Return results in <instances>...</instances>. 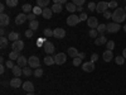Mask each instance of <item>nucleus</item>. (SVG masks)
Here are the masks:
<instances>
[{"mask_svg":"<svg viewBox=\"0 0 126 95\" xmlns=\"http://www.w3.org/2000/svg\"><path fill=\"white\" fill-rule=\"evenodd\" d=\"M115 62H116L117 65H124L125 63V57L124 56H116L115 57Z\"/></svg>","mask_w":126,"mask_h":95,"instance_id":"2f4dec72","label":"nucleus"},{"mask_svg":"<svg viewBox=\"0 0 126 95\" xmlns=\"http://www.w3.org/2000/svg\"><path fill=\"white\" fill-rule=\"evenodd\" d=\"M9 85L12 86L13 89H18V88H20V86H23V82H22V80H20L19 77H14V79L10 80Z\"/></svg>","mask_w":126,"mask_h":95,"instance_id":"f8f14e48","label":"nucleus"},{"mask_svg":"<svg viewBox=\"0 0 126 95\" xmlns=\"http://www.w3.org/2000/svg\"><path fill=\"white\" fill-rule=\"evenodd\" d=\"M102 58L103 61H106V62H110L112 58H113V53H112V51L107 49V51H105L103 53H102Z\"/></svg>","mask_w":126,"mask_h":95,"instance_id":"dca6fc26","label":"nucleus"},{"mask_svg":"<svg viewBox=\"0 0 126 95\" xmlns=\"http://www.w3.org/2000/svg\"><path fill=\"white\" fill-rule=\"evenodd\" d=\"M103 17L106 18V19H110V18H112V13H110L109 10H106V12L103 13Z\"/></svg>","mask_w":126,"mask_h":95,"instance_id":"09e8293b","label":"nucleus"},{"mask_svg":"<svg viewBox=\"0 0 126 95\" xmlns=\"http://www.w3.org/2000/svg\"><path fill=\"white\" fill-rule=\"evenodd\" d=\"M77 10H78V12H82L83 8H82V6H77Z\"/></svg>","mask_w":126,"mask_h":95,"instance_id":"13d9d810","label":"nucleus"},{"mask_svg":"<svg viewBox=\"0 0 126 95\" xmlns=\"http://www.w3.org/2000/svg\"><path fill=\"white\" fill-rule=\"evenodd\" d=\"M10 23V18L8 14L3 13V14H0V24H1V27H5Z\"/></svg>","mask_w":126,"mask_h":95,"instance_id":"4468645a","label":"nucleus"},{"mask_svg":"<svg viewBox=\"0 0 126 95\" xmlns=\"http://www.w3.org/2000/svg\"><path fill=\"white\" fill-rule=\"evenodd\" d=\"M34 76H35V77H42V76H43V69H40V67L35 69V71H34Z\"/></svg>","mask_w":126,"mask_h":95,"instance_id":"72a5a7b5","label":"nucleus"},{"mask_svg":"<svg viewBox=\"0 0 126 95\" xmlns=\"http://www.w3.org/2000/svg\"><path fill=\"white\" fill-rule=\"evenodd\" d=\"M12 71H13V75H14L15 77H20V75H23V69L20 67V66H18V65H15V66L12 69Z\"/></svg>","mask_w":126,"mask_h":95,"instance_id":"f3484780","label":"nucleus"},{"mask_svg":"<svg viewBox=\"0 0 126 95\" xmlns=\"http://www.w3.org/2000/svg\"><path fill=\"white\" fill-rule=\"evenodd\" d=\"M33 34H34V30H32L30 28L25 30V37L27 38H32V37H33Z\"/></svg>","mask_w":126,"mask_h":95,"instance_id":"a19ab883","label":"nucleus"},{"mask_svg":"<svg viewBox=\"0 0 126 95\" xmlns=\"http://www.w3.org/2000/svg\"><path fill=\"white\" fill-rule=\"evenodd\" d=\"M25 95H34V93H27Z\"/></svg>","mask_w":126,"mask_h":95,"instance_id":"bf43d9fd","label":"nucleus"},{"mask_svg":"<svg viewBox=\"0 0 126 95\" xmlns=\"http://www.w3.org/2000/svg\"><path fill=\"white\" fill-rule=\"evenodd\" d=\"M120 28H121L120 24L119 23H115V22L107 24V32H109V33H117Z\"/></svg>","mask_w":126,"mask_h":95,"instance_id":"1a4fd4ad","label":"nucleus"},{"mask_svg":"<svg viewBox=\"0 0 126 95\" xmlns=\"http://www.w3.org/2000/svg\"><path fill=\"white\" fill-rule=\"evenodd\" d=\"M81 63H82V58H79V57L73 58V66H79Z\"/></svg>","mask_w":126,"mask_h":95,"instance_id":"58836bf2","label":"nucleus"},{"mask_svg":"<svg viewBox=\"0 0 126 95\" xmlns=\"http://www.w3.org/2000/svg\"><path fill=\"white\" fill-rule=\"evenodd\" d=\"M79 22H81V19H79V17L76 15V14H71V15L67 18V24H68L69 27H75V25H77Z\"/></svg>","mask_w":126,"mask_h":95,"instance_id":"7ed1b4c3","label":"nucleus"},{"mask_svg":"<svg viewBox=\"0 0 126 95\" xmlns=\"http://www.w3.org/2000/svg\"><path fill=\"white\" fill-rule=\"evenodd\" d=\"M8 41H9V38H5L4 36H1V38H0V46H1V49L6 48V46H8Z\"/></svg>","mask_w":126,"mask_h":95,"instance_id":"c756f323","label":"nucleus"},{"mask_svg":"<svg viewBox=\"0 0 126 95\" xmlns=\"http://www.w3.org/2000/svg\"><path fill=\"white\" fill-rule=\"evenodd\" d=\"M54 61H56L57 65H63V63H66V61H67L66 53H63V52H61V53H57V55L54 56Z\"/></svg>","mask_w":126,"mask_h":95,"instance_id":"39448f33","label":"nucleus"},{"mask_svg":"<svg viewBox=\"0 0 126 95\" xmlns=\"http://www.w3.org/2000/svg\"><path fill=\"white\" fill-rule=\"evenodd\" d=\"M96 29H97L98 33L103 34L105 32H107V24H103V23H101V24H98V27H97Z\"/></svg>","mask_w":126,"mask_h":95,"instance_id":"393cba45","label":"nucleus"},{"mask_svg":"<svg viewBox=\"0 0 126 95\" xmlns=\"http://www.w3.org/2000/svg\"><path fill=\"white\" fill-rule=\"evenodd\" d=\"M44 63L47 66H52V65H54L56 63V61H54V57H52V56H47V57H44Z\"/></svg>","mask_w":126,"mask_h":95,"instance_id":"5701e85b","label":"nucleus"},{"mask_svg":"<svg viewBox=\"0 0 126 95\" xmlns=\"http://www.w3.org/2000/svg\"><path fill=\"white\" fill-rule=\"evenodd\" d=\"M53 37L57 38V39L64 38V37H66V30L63 29V28H56V29L53 30Z\"/></svg>","mask_w":126,"mask_h":95,"instance_id":"423d86ee","label":"nucleus"},{"mask_svg":"<svg viewBox=\"0 0 126 95\" xmlns=\"http://www.w3.org/2000/svg\"><path fill=\"white\" fill-rule=\"evenodd\" d=\"M27 63H28V60H27V57H24V56H19V58L16 60V65L20 66V67H25Z\"/></svg>","mask_w":126,"mask_h":95,"instance_id":"aec40b11","label":"nucleus"},{"mask_svg":"<svg viewBox=\"0 0 126 95\" xmlns=\"http://www.w3.org/2000/svg\"><path fill=\"white\" fill-rule=\"evenodd\" d=\"M5 1H6V0H5Z\"/></svg>","mask_w":126,"mask_h":95,"instance_id":"e2e57ef3","label":"nucleus"},{"mask_svg":"<svg viewBox=\"0 0 126 95\" xmlns=\"http://www.w3.org/2000/svg\"><path fill=\"white\" fill-rule=\"evenodd\" d=\"M106 10H109V3L107 1H98V4L96 6V12L100 14H103Z\"/></svg>","mask_w":126,"mask_h":95,"instance_id":"20e7f679","label":"nucleus"},{"mask_svg":"<svg viewBox=\"0 0 126 95\" xmlns=\"http://www.w3.org/2000/svg\"><path fill=\"white\" fill-rule=\"evenodd\" d=\"M97 60H98V56H97L96 53H93V55L91 56V62H93V63H94V62H96Z\"/></svg>","mask_w":126,"mask_h":95,"instance_id":"8fccbe9b","label":"nucleus"},{"mask_svg":"<svg viewBox=\"0 0 126 95\" xmlns=\"http://www.w3.org/2000/svg\"><path fill=\"white\" fill-rule=\"evenodd\" d=\"M106 47H107V49L112 51V49L115 48V42H113V41H107V43H106Z\"/></svg>","mask_w":126,"mask_h":95,"instance_id":"4c0bfd02","label":"nucleus"},{"mask_svg":"<svg viewBox=\"0 0 126 95\" xmlns=\"http://www.w3.org/2000/svg\"><path fill=\"white\" fill-rule=\"evenodd\" d=\"M96 6H97V4H94V3H90L87 8H88L90 12H93V10H96Z\"/></svg>","mask_w":126,"mask_h":95,"instance_id":"c03bdc74","label":"nucleus"},{"mask_svg":"<svg viewBox=\"0 0 126 95\" xmlns=\"http://www.w3.org/2000/svg\"><path fill=\"white\" fill-rule=\"evenodd\" d=\"M32 73H33L32 69H28L27 66H25V67H23V75H25V76H30Z\"/></svg>","mask_w":126,"mask_h":95,"instance_id":"e433bc0d","label":"nucleus"},{"mask_svg":"<svg viewBox=\"0 0 126 95\" xmlns=\"http://www.w3.org/2000/svg\"><path fill=\"white\" fill-rule=\"evenodd\" d=\"M5 67H6V66H4V63H1V65H0V73H4V72H5Z\"/></svg>","mask_w":126,"mask_h":95,"instance_id":"603ef678","label":"nucleus"},{"mask_svg":"<svg viewBox=\"0 0 126 95\" xmlns=\"http://www.w3.org/2000/svg\"><path fill=\"white\" fill-rule=\"evenodd\" d=\"M122 56H124L125 60H126V48H124V51H122Z\"/></svg>","mask_w":126,"mask_h":95,"instance_id":"6e6d98bb","label":"nucleus"},{"mask_svg":"<svg viewBox=\"0 0 126 95\" xmlns=\"http://www.w3.org/2000/svg\"><path fill=\"white\" fill-rule=\"evenodd\" d=\"M5 66H6V69H13L15 65L13 63V60H9V61H6V62H5Z\"/></svg>","mask_w":126,"mask_h":95,"instance_id":"37998d69","label":"nucleus"},{"mask_svg":"<svg viewBox=\"0 0 126 95\" xmlns=\"http://www.w3.org/2000/svg\"><path fill=\"white\" fill-rule=\"evenodd\" d=\"M87 25H88V28H91V29H96V28L98 27V20H97V18L90 17V18L87 19Z\"/></svg>","mask_w":126,"mask_h":95,"instance_id":"9d476101","label":"nucleus"},{"mask_svg":"<svg viewBox=\"0 0 126 95\" xmlns=\"http://www.w3.org/2000/svg\"><path fill=\"white\" fill-rule=\"evenodd\" d=\"M35 18H37V15H35L34 13L28 14V20H29V22H32V20H35Z\"/></svg>","mask_w":126,"mask_h":95,"instance_id":"de8ad7c7","label":"nucleus"},{"mask_svg":"<svg viewBox=\"0 0 126 95\" xmlns=\"http://www.w3.org/2000/svg\"><path fill=\"white\" fill-rule=\"evenodd\" d=\"M125 1H126V0H125Z\"/></svg>","mask_w":126,"mask_h":95,"instance_id":"69168bd1","label":"nucleus"},{"mask_svg":"<svg viewBox=\"0 0 126 95\" xmlns=\"http://www.w3.org/2000/svg\"><path fill=\"white\" fill-rule=\"evenodd\" d=\"M4 10H5V5L4 4H0V12H1V14L4 13Z\"/></svg>","mask_w":126,"mask_h":95,"instance_id":"864d4df0","label":"nucleus"},{"mask_svg":"<svg viewBox=\"0 0 126 95\" xmlns=\"http://www.w3.org/2000/svg\"><path fill=\"white\" fill-rule=\"evenodd\" d=\"M19 52H16V51H12V52H10V53H9V58L10 60H13V61H16L18 58H19Z\"/></svg>","mask_w":126,"mask_h":95,"instance_id":"c85d7f7f","label":"nucleus"},{"mask_svg":"<svg viewBox=\"0 0 126 95\" xmlns=\"http://www.w3.org/2000/svg\"><path fill=\"white\" fill-rule=\"evenodd\" d=\"M23 89L27 91V93H33L34 91V85L32 81H25L23 82Z\"/></svg>","mask_w":126,"mask_h":95,"instance_id":"2eb2a0df","label":"nucleus"},{"mask_svg":"<svg viewBox=\"0 0 126 95\" xmlns=\"http://www.w3.org/2000/svg\"><path fill=\"white\" fill-rule=\"evenodd\" d=\"M112 19L115 23H122L124 20L126 19V12L124 8H116L112 13Z\"/></svg>","mask_w":126,"mask_h":95,"instance_id":"f257e3e1","label":"nucleus"},{"mask_svg":"<svg viewBox=\"0 0 126 95\" xmlns=\"http://www.w3.org/2000/svg\"><path fill=\"white\" fill-rule=\"evenodd\" d=\"M8 38H9V41L15 42V41L19 39V33H16V32H10L9 36H8Z\"/></svg>","mask_w":126,"mask_h":95,"instance_id":"b1692460","label":"nucleus"},{"mask_svg":"<svg viewBox=\"0 0 126 95\" xmlns=\"http://www.w3.org/2000/svg\"><path fill=\"white\" fill-rule=\"evenodd\" d=\"M22 9H23V13H25V14H30V12H33V6L30 4H24Z\"/></svg>","mask_w":126,"mask_h":95,"instance_id":"bb28decb","label":"nucleus"},{"mask_svg":"<svg viewBox=\"0 0 126 95\" xmlns=\"http://www.w3.org/2000/svg\"><path fill=\"white\" fill-rule=\"evenodd\" d=\"M52 14H53V10H52L50 8H44L43 9V13H42V15H43L44 19H50L52 18Z\"/></svg>","mask_w":126,"mask_h":95,"instance_id":"6ab92c4d","label":"nucleus"},{"mask_svg":"<svg viewBox=\"0 0 126 95\" xmlns=\"http://www.w3.org/2000/svg\"><path fill=\"white\" fill-rule=\"evenodd\" d=\"M28 65L32 69H38V67H40V61L37 56H30L28 58Z\"/></svg>","mask_w":126,"mask_h":95,"instance_id":"f03ea898","label":"nucleus"},{"mask_svg":"<svg viewBox=\"0 0 126 95\" xmlns=\"http://www.w3.org/2000/svg\"><path fill=\"white\" fill-rule=\"evenodd\" d=\"M109 8L116 9V8H117V1H116V0H112V1H110V3H109Z\"/></svg>","mask_w":126,"mask_h":95,"instance_id":"a18cd8bd","label":"nucleus"},{"mask_svg":"<svg viewBox=\"0 0 126 95\" xmlns=\"http://www.w3.org/2000/svg\"><path fill=\"white\" fill-rule=\"evenodd\" d=\"M0 33H1V36H4V33H5V29H4V28H1V30H0Z\"/></svg>","mask_w":126,"mask_h":95,"instance_id":"4d7b16f0","label":"nucleus"},{"mask_svg":"<svg viewBox=\"0 0 126 95\" xmlns=\"http://www.w3.org/2000/svg\"><path fill=\"white\" fill-rule=\"evenodd\" d=\"M54 4H67V0H54Z\"/></svg>","mask_w":126,"mask_h":95,"instance_id":"3c124183","label":"nucleus"},{"mask_svg":"<svg viewBox=\"0 0 126 95\" xmlns=\"http://www.w3.org/2000/svg\"><path fill=\"white\" fill-rule=\"evenodd\" d=\"M124 9H125V12H126V6H125V8H124Z\"/></svg>","mask_w":126,"mask_h":95,"instance_id":"680f3d73","label":"nucleus"},{"mask_svg":"<svg viewBox=\"0 0 126 95\" xmlns=\"http://www.w3.org/2000/svg\"><path fill=\"white\" fill-rule=\"evenodd\" d=\"M88 36H90L91 38H97V36H98L97 29H91V30L88 32Z\"/></svg>","mask_w":126,"mask_h":95,"instance_id":"c9c22d12","label":"nucleus"},{"mask_svg":"<svg viewBox=\"0 0 126 95\" xmlns=\"http://www.w3.org/2000/svg\"><path fill=\"white\" fill-rule=\"evenodd\" d=\"M66 9L68 10L69 13L75 14V12L77 10V5H76V4H73V3H67V4H66Z\"/></svg>","mask_w":126,"mask_h":95,"instance_id":"4be33fe9","label":"nucleus"},{"mask_svg":"<svg viewBox=\"0 0 126 95\" xmlns=\"http://www.w3.org/2000/svg\"><path fill=\"white\" fill-rule=\"evenodd\" d=\"M105 43H107V38L105 37L103 34H101L98 38L94 39V45L96 46H101V45H105Z\"/></svg>","mask_w":126,"mask_h":95,"instance_id":"a211bd4d","label":"nucleus"},{"mask_svg":"<svg viewBox=\"0 0 126 95\" xmlns=\"http://www.w3.org/2000/svg\"><path fill=\"white\" fill-rule=\"evenodd\" d=\"M33 13H34L35 15H40L42 13H43V9H42L40 6H38V5H37V6H34V8H33Z\"/></svg>","mask_w":126,"mask_h":95,"instance_id":"f704fd0d","label":"nucleus"},{"mask_svg":"<svg viewBox=\"0 0 126 95\" xmlns=\"http://www.w3.org/2000/svg\"><path fill=\"white\" fill-rule=\"evenodd\" d=\"M50 9L53 10V13H57V14H58V13H61L62 10H63V6H62V4H54Z\"/></svg>","mask_w":126,"mask_h":95,"instance_id":"cd10ccee","label":"nucleus"},{"mask_svg":"<svg viewBox=\"0 0 126 95\" xmlns=\"http://www.w3.org/2000/svg\"><path fill=\"white\" fill-rule=\"evenodd\" d=\"M29 28L32 29V30H38V28H39V23H38V20H32V22L29 23Z\"/></svg>","mask_w":126,"mask_h":95,"instance_id":"a878e982","label":"nucleus"},{"mask_svg":"<svg viewBox=\"0 0 126 95\" xmlns=\"http://www.w3.org/2000/svg\"><path fill=\"white\" fill-rule=\"evenodd\" d=\"M78 57L83 60V58H85V57H86V53H83V52H82V53H79V55H78Z\"/></svg>","mask_w":126,"mask_h":95,"instance_id":"5fc2aeb1","label":"nucleus"},{"mask_svg":"<svg viewBox=\"0 0 126 95\" xmlns=\"http://www.w3.org/2000/svg\"><path fill=\"white\" fill-rule=\"evenodd\" d=\"M49 1L50 0H37V5L40 8H46V6H48Z\"/></svg>","mask_w":126,"mask_h":95,"instance_id":"7c9ffc66","label":"nucleus"},{"mask_svg":"<svg viewBox=\"0 0 126 95\" xmlns=\"http://www.w3.org/2000/svg\"><path fill=\"white\" fill-rule=\"evenodd\" d=\"M44 36H46L47 38H49V37H52V36H53V30H52V29H49V28H47V29H44Z\"/></svg>","mask_w":126,"mask_h":95,"instance_id":"ea45409f","label":"nucleus"},{"mask_svg":"<svg viewBox=\"0 0 126 95\" xmlns=\"http://www.w3.org/2000/svg\"><path fill=\"white\" fill-rule=\"evenodd\" d=\"M78 49L75 48V47H69L68 48V56H71L72 58H75V57H78Z\"/></svg>","mask_w":126,"mask_h":95,"instance_id":"412c9836","label":"nucleus"},{"mask_svg":"<svg viewBox=\"0 0 126 95\" xmlns=\"http://www.w3.org/2000/svg\"><path fill=\"white\" fill-rule=\"evenodd\" d=\"M79 19H81V22H87V14L86 13H82L81 15H79Z\"/></svg>","mask_w":126,"mask_h":95,"instance_id":"49530a36","label":"nucleus"},{"mask_svg":"<svg viewBox=\"0 0 126 95\" xmlns=\"http://www.w3.org/2000/svg\"><path fill=\"white\" fill-rule=\"evenodd\" d=\"M43 48H44V52L47 55H52L54 52V45L52 43V42H49V41H46Z\"/></svg>","mask_w":126,"mask_h":95,"instance_id":"0eeeda50","label":"nucleus"},{"mask_svg":"<svg viewBox=\"0 0 126 95\" xmlns=\"http://www.w3.org/2000/svg\"><path fill=\"white\" fill-rule=\"evenodd\" d=\"M6 5L9 8H15L18 5V0H6Z\"/></svg>","mask_w":126,"mask_h":95,"instance_id":"473e14b6","label":"nucleus"},{"mask_svg":"<svg viewBox=\"0 0 126 95\" xmlns=\"http://www.w3.org/2000/svg\"><path fill=\"white\" fill-rule=\"evenodd\" d=\"M116 1H117V0H116Z\"/></svg>","mask_w":126,"mask_h":95,"instance_id":"0e129e2a","label":"nucleus"},{"mask_svg":"<svg viewBox=\"0 0 126 95\" xmlns=\"http://www.w3.org/2000/svg\"><path fill=\"white\" fill-rule=\"evenodd\" d=\"M12 48H13V51H16V52L23 51V48H24V42H23V41H20V39H18V41L13 42Z\"/></svg>","mask_w":126,"mask_h":95,"instance_id":"6e6552de","label":"nucleus"},{"mask_svg":"<svg viewBox=\"0 0 126 95\" xmlns=\"http://www.w3.org/2000/svg\"><path fill=\"white\" fill-rule=\"evenodd\" d=\"M85 1H86V0H72V3L76 4L77 6H82L83 4H85Z\"/></svg>","mask_w":126,"mask_h":95,"instance_id":"79ce46f5","label":"nucleus"},{"mask_svg":"<svg viewBox=\"0 0 126 95\" xmlns=\"http://www.w3.org/2000/svg\"><path fill=\"white\" fill-rule=\"evenodd\" d=\"M124 30H125V32H126V24H125V27H124Z\"/></svg>","mask_w":126,"mask_h":95,"instance_id":"052dcab7","label":"nucleus"},{"mask_svg":"<svg viewBox=\"0 0 126 95\" xmlns=\"http://www.w3.org/2000/svg\"><path fill=\"white\" fill-rule=\"evenodd\" d=\"M82 70L85 71V72H92L94 70V63L93 62H86V63H83L82 65Z\"/></svg>","mask_w":126,"mask_h":95,"instance_id":"ddd939ff","label":"nucleus"},{"mask_svg":"<svg viewBox=\"0 0 126 95\" xmlns=\"http://www.w3.org/2000/svg\"><path fill=\"white\" fill-rule=\"evenodd\" d=\"M27 20H28V14H25V13H22V14H18V15H16V18H15V24L20 25V24H23V23H25Z\"/></svg>","mask_w":126,"mask_h":95,"instance_id":"9b49d317","label":"nucleus"}]
</instances>
